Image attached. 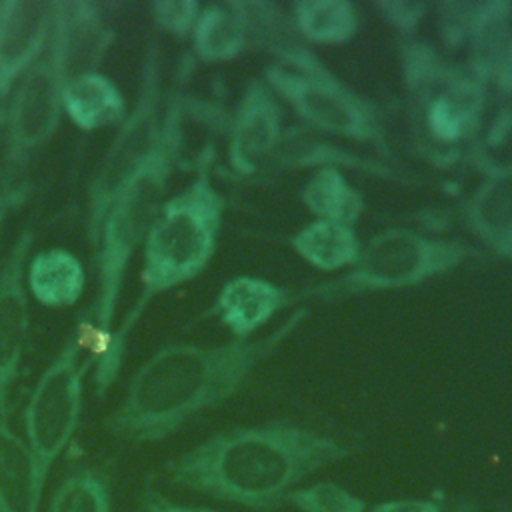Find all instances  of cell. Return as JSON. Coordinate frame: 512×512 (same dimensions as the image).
Segmentation results:
<instances>
[{
    "label": "cell",
    "instance_id": "1",
    "mask_svg": "<svg viewBox=\"0 0 512 512\" xmlns=\"http://www.w3.org/2000/svg\"><path fill=\"white\" fill-rule=\"evenodd\" d=\"M310 316L296 308L262 338L220 344H170L146 358L104 418V430L128 444H152L172 436L200 412L234 396Z\"/></svg>",
    "mask_w": 512,
    "mask_h": 512
},
{
    "label": "cell",
    "instance_id": "2",
    "mask_svg": "<svg viewBox=\"0 0 512 512\" xmlns=\"http://www.w3.org/2000/svg\"><path fill=\"white\" fill-rule=\"evenodd\" d=\"M352 446L312 428L270 422L216 432L164 466L168 484L248 510H274L310 474Z\"/></svg>",
    "mask_w": 512,
    "mask_h": 512
},
{
    "label": "cell",
    "instance_id": "3",
    "mask_svg": "<svg viewBox=\"0 0 512 512\" xmlns=\"http://www.w3.org/2000/svg\"><path fill=\"white\" fill-rule=\"evenodd\" d=\"M182 122L184 94L176 88L166 96L162 132L152 156L110 202L96 236L90 240L96 246L98 270V290L92 308L94 346L90 348L96 396H104L116 380L110 370V348L118 300L128 264L136 250L142 248L150 224L166 200L182 150Z\"/></svg>",
    "mask_w": 512,
    "mask_h": 512
},
{
    "label": "cell",
    "instance_id": "4",
    "mask_svg": "<svg viewBox=\"0 0 512 512\" xmlns=\"http://www.w3.org/2000/svg\"><path fill=\"white\" fill-rule=\"evenodd\" d=\"M224 210L226 200L214 184L208 156L184 188L166 196L144 238L140 294L126 322L112 336L110 370L114 378L122 366L126 336L148 302L194 280L214 258Z\"/></svg>",
    "mask_w": 512,
    "mask_h": 512
},
{
    "label": "cell",
    "instance_id": "5",
    "mask_svg": "<svg viewBox=\"0 0 512 512\" xmlns=\"http://www.w3.org/2000/svg\"><path fill=\"white\" fill-rule=\"evenodd\" d=\"M478 250L466 242L426 236L418 230L392 226L370 236L360 256L344 274L304 288L298 298L336 300L356 294L412 288L450 274Z\"/></svg>",
    "mask_w": 512,
    "mask_h": 512
},
{
    "label": "cell",
    "instance_id": "6",
    "mask_svg": "<svg viewBox=\"0 0 512 512\" xmlns=\"http://www.w3.org/2000/svg\"><path fill=\"white\" fill-rule=\"evenodd\" d=\"M92 364L82 332L74 330L42 370L28 396L22 422L34 476L30 512H40L50 470L74 438L82 416L86 374Z\"/></svg>",
    "mask_w": 512,
    "mask_h": 512
},
{
    "label": "cell",
    "instance_id": "7",
    "mask_svg": "<svg viewBox=\"0 0 512 512\" xmlns=\"http://www.w3.org/2000/svg\"><path fill=\"white\" fill-rule=\"evenodd\" d=\"M262 80L294 110L306 128L370 144L384 158H392L378 106L344 84L332 70L306 76L272 62L264 68Z\"/></svg>",
    "mask_w": 512,
    "mask_h": 512
},
{
    "label": "cell",
    "instance_id": "8",
    "mask_svg": "<svg viewBox=\"0 0 512 512\" xmlns=\"http://www.w3.org/2000/svg\"><path fill=\"white\" fill-rule=\"evenodd\" d=\"M164 106L166 98L162 96L160 58L156 46L150 44L142 62L136 100L118 124V130L88 188L90 240L96 236L110 202L152 156L162 132Z\"/></svg>",
    "mask_w": 512,
    "mask_h": 512
},
{
    "label": "cell",
    "instance_id": "9",
    "mask_svg": "<svg viewBox=\"0 0 512 512\" xmlns=\"http://www.w3.org/2000/svg\"><path fill=\"white\" fill-rule=\"evenodd\" d=\"M72 78L64 24L56 4L50 40L40 58L26 70L8 98L2 120L8 164L28 162L56 132L64 114L62 98Z\"/></svg>",
    "mask_w": 512,
    "mask_h": 512
},
{
    "label": "cell",
    "instance_id": "10",
    "mask_svg": "<svg viewBox=\"0 0 512 512\" xmlns=\"http://www.w3.org/2000/svg\"><path fill=\"white\" fill-rule=\"evenodd\" d=\"M34 234L24 230L10 246L0 266V420H8L10 394L20 374L28 332L30 294L26 288V264Z\"/></svg>",
    "mask_w": 512,
    "mask_h": 512
},
{
    "label": "cell",
    "instance_id": "11",
    "mask_svg": "<svg viewBox=\"0 0 512 512\" xmlns=\"http://www.w3.org/2000/svg\"><path fill=\"white\" fill-rule=\"evenodd\" d=\"M284 108L262 78L246 82L228 126L226 160L234 174L254 176L270 162L284 134Z\"/></svg>",
    "mask_w": 512,
    "mask_h": 512
},
{
    "label": "cell",
    "instance_id": "12",
    "mask_svg": "<svg viewBox=\"0 0 512 512\" xmlns=\"http://www.w3.org/2000/svg\"><path fill=\"white\" fill-rule=\"evenodd\" d=\"M58 0L0 2V100H8L18 80L44 52Z\"/></svg>",
    "mask_w": 512,
    "mask_h": 512
},
{
    "label": "cell",
    "instance_id": "13",
    "mask_svg": "<svg viewBox=\"0 0 512 512\" xmlns=\"http://www.w3.org/2000/svg\"><path fill=\"white\" fill-rule=\"evenodd\" d=\"M290 290L254 274H238L226 280L212 304V314L226 328L232 340H250L286 304Z\"/></svg>",
    "mask_w": 512,
    "mask_h": 512
},
{
    "label": "cell",
    "instance_id": "14",
    "mask_svg": "<svg viewBox=\"0 0 512 512\" xmlns=\"http://www.w3.org/2000/svg\"><path fill=\"white\" fill-rule=\"evenodd\" d=\"M464 216L472 234L512 264V160L486 162Z\"/></svg>",
    "mask_w": 512,
    "mask_h": 512
},
{
    "label": "cell",
    "instance_id": "15",
    "mask_svg": "<svg viewBox=\"0 0 512 512\" xmlns=\"http://www.w3.org/2000/svg\"><path fill=\"white\" fill-rule=\"evenodd\" d=\"M276 170H304V168H354L364 174H372L378 178L400 180L398 172L388 166L384 160H372L366 156H358L348 148L316 138L314 132L306 126H292L284 130L282 140L272 154L270 162Z\"/></svg>",
    "mask_w": 512,
    "mask_h": 512
},
{
    "label": "cell",
    "instance_id": "16",
    "mask_svg": "<svg viewBox=\"0 0 512 512\" xmlns=\"http://www.w3.org/2000/svg\"><path fill=\"white\" fill-rule=\"evenodd\" d=\"M62 108L72 124L86 132L118 126L128 112L118 84L98 70L80 72L66 82Z\"/></svg>",
    "mask_w": 512,
    "mask_h": 512
},
{
    "label": "cell",
    "instance_id": "17",
    "mask_svg": "<svg viewBox=\"0 0 512 512\" xmlns=\"http://www.w3.org/2000/svg\"><path fill=\"white\" fill-rule=\"evenodd\" d=\"M86 284V272L76 254L64 248L40 250L28 258L26 288L42 306L68 308L74 306Z\"/></svg>",
    "mask_w": 512,
    "mask_h": 512
},
{
    "label": "cell",
    "instance_id": "18",
    "mask_svg": "<svg viewBox=\"0 0 512 512\" xmlns=\"http://www.w3.org/2000/svg\"><path fill=\"white\" fill-rule=\"evenodd\" d=\"M286 242L308 266L322 272L352 268L362 250L356 226L320 218L300 226Z\"/></svg>",
    "mask_w": 512,
    "mask_h": 512
},
{
    "label": "cell",
    "instance_id": "19",
    "mask_svg": "<svg viewBox=\"0 0 512 512\" xmlns=\"http://www.w3.org/2000/svg\"><path fill=\"white\" fill-rule=\"evenodd\" d=\"M192 54L204 64H222L248 48V30L232 0L202 6L190 34Z\"/></svg>",
    "mask_w": 512,
    "mask_h": 512
},
{
    "label": "cell",
    "instance_id": "20",
    "mask_svg": "<svg viewBox=\"0 0 512 512\" xmlns=\"http://www.w3.org/2000/svg\"><path fill=\"white\" fill-rule=\"evenodd\" d=\"M512 38V0L474 2L468 28L466 68L490 86L492 70Z\"/></svg>",
    "mask_w": 512,
    "mask_h": 512
},
{
    "label": "cell",
    "instance_id": "21",
    "mask_svg": "<svg viewBox=\"0 0 512 512\" xmlns=\"http://www.w3.org/2000/svg\"><path fill=\"white\" fill-rule=\"evenodd\" d=\"M288 16L296 34L310 46H342L360 30V14L350 0H296Z\"/></svg>",
    "mask_w": 512,
    "mask_h": 512
},
{
    "label": "cell",
    "instance_id": "22",
    "mask_svg": "<svg viewBox=\"0 0 512 512\" xmlns=\"http://www.w3.org/2000/svg\"><path fill=\"white\" fill-rule=\"evenodd\" d=\"M300 202L314 218L350 226H356L364 212V196L334 166L312 170L300 188Z\"/></svg>",
    "mask_w": 512,
    "mask_h": 512
},
{
    "label": "cell",
    "instance_id": "23",
    "mask_svg": "<svg viewBox=\"0 0 512 512\" xmlns=\"http://www.w3.org/2000/svg\"><path fill=\"white\" fill-rule=\"evenodd\" d=\"M34 490L30 450L0 420V512H30Z\"/></svg>",
    "mask_w": 512,
    "mask_h": 512
},
{
    "label": "cell",
    "instance_id": "24",
    "mask_svg": "<svg viewBox=\"0 0 512 512\" xmlns=\"http://www.w3.org/2000/svg\"><path fill=\"white\" fill-rule=\"evenodd\" d=\"M46 512H112V492L106 474L80 466L60 480Z\"/></svg>",
    "mask_w": 512,
    "mask_h": 512
},
{
    "label": "cell",
    "instance_id": "25",
    "mask_svg": "<svg viewBox=\"0 0 512 512\" xmlns=\"http://www.w3.org/2000/svg\"><path fill=\"white\" fill-rule=\"evenodd\" d=\"M398 48L406 92L416 102H422L438 92L446 82L454 62L444 60V56L432 44L416 38L400 40Z\"/></svg>",
    "mask_w": 512,
    "mask_h": 512
},
{
    "label": "cell",
    "instance_id": "26",
    "mask_svg": "<svg viewBox=\"0 0 512 512\" xmlns=\"http://www.w3.org/2000/svg\"><path fill=\"white\" fill-rule=\"evenodd\" d=\"M286 502L300 512H364L366 504L336 482H316L294 488Z\"/></svg>",
    "mask_w": 512,
    "mask_h": 512
},
{
    "label": "cell",
    "instance_id": "27",
    "mask_svg": "<svg viewBox=\"0 0 512 512\" xmlns=\"http://www.w3.org/2000/svg\"><path fill=\"white\" fill-rule=\"evenodd\" d=\"M148 8L158 30L174 38H190L202 4L196 0H154Z\"/></svg>",
    "mask_w": 512,
    "mask_h": 512
},
{
    "label": "cell",
    "instance_id": "28",
    "mask_svg": "<svg viewBox=\"0 0 512 512\" xmlns=\"http://www.w3.org/2000/svg\"><path fill=\"white\" fill-rule=\"evenodd\" d=\"M472 8L474 2L462 0H446L436 4V26L444 48L458 50L466 46Z\"/></svg>",
    "mask_w": 512,
    "mask_h": 512
},
{
    "label": "cell",
    "instance_id": "29",
    "mask_svg": "<svg viewBox=\"0 0 512 512\" xmlns=\"http://www.w3.org/2000/svg\"><path fill=\"white\" fill-rule=\"evenodd\" d=\"M372 8L390 28L400 34L402 40L416 36L428 12V4L420 0H378L372 2Z\"/></svg>",
    "mask_w": 512,
    "mask_h": 512
},
{
    "label": "cell",
    "instance_id": "30",
    "mask_svg": "<svg viewBox=\"0 0 512 512\" xmlns=\"http://www.w3.org/2000/svg\"><path fill=\"white\" fill-rule=\"evenodd\" d=\"M32 192L30 180L14 166H0V230L14 210H18Z\"/></svg>",
    "mask_w": 512,
    "mask_h": 512
},
{
    "label": "cell",
    "instance_id": "31",
    "mask_svg": "<svg viewBox=\"0 0 512 512\" xmlns=\"http://www.w3.org/2000/svg\"><path fill=\"white\" fill-rule=\"evenodd\" d=\"M136 512H216L212 508L204 506H192V504H180L164 496L162 492L154 488H146L140 496L138 510Z\"/></svg>",
    "mask_w": 512,
    "mask_h": 512
},
{
    "label": "cell",
    "instance_id": "32",
    "mask_svg": "<svg viewBox=\"0 0 512 512\" xmlns=\"http://www.w3.org/2000/svg\"><path fill=\"white\" fill-rule=\"evenodd\" d=\"M490 84L496 88L498 94L512 98V38L506 44L504 52L500 54V58L492 70Z\"/></svg>",
    "mask_w": 512,
    "mask_h": 512
},
{
    "label": "cell",
    "instance_id": "33",
    "mask_svg": "<svg viewBox=\"0 0 512 512\" xmlns=\"http://www.w3.org/2000/svg\"><path fill=\"white\" fill-rule=\"evenodd\" d=\"M372 512H442V508L432 500L408 498V500H388L372 508Z\"/></svg>",
    "mask_w": 512,
    "mask_h": 512
},
{
    "label": "cell",
    "instance_id": "34",
    "mask_svg": "<svg viewBox=\"0 0 512 512\" xmlns=\"http://www.w3.org/2000/svg\"><path fill=\"white\" fill-rule=\"evenodd\" d=\"M4 140V128H2V122H0V142Z\"/></svg>",
    "mask_w": 512,
    "mask_h": 512
}]
</instances>
